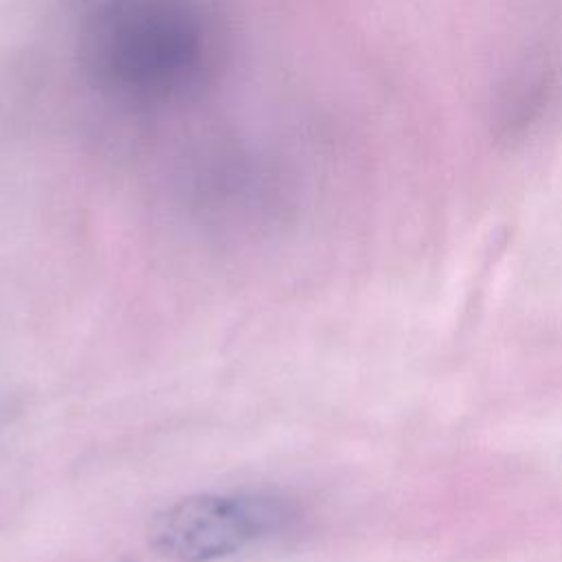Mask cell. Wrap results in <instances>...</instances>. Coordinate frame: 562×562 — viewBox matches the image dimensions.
<instances>
[{"instance_id": "cell-1", "label": "cell", "mask_w": 562, "mask_h": 562, "mask_svg": "<svg viewBox=\"0 0 562 562\" xmlns=\"http://www.w3.org/2000/svg\"><path fill=\"white\" fill-rule=\"evenodd\" d=\"M299 507L272 492H206L154 514L149 544L173 562H215L292 531Z\"/></svg>"}]
</instances>
